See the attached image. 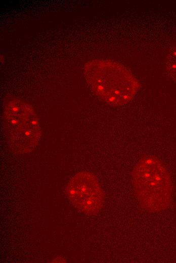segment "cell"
I'll list each match as a JSON object with an SVG mask.
<instances>
[{
  "mask_svg": "<svg viewBox=\"0 0 176 263\" xmlns=\"http://www.w3.org/2000/svg\"><path fill=\"white\" fill-rule=\"evenodd\" d=\"M83 73L94 94L112 106H122L129 102L141 86L128 69L113 60H91L84 65Z\"/></svg>",
  "mask_w": 176,
  "mask_h": 263,
  "instance_id": "cell-1",
  "label": "cell"
},
{
  "mask_svg": "<svg viewBox=\"0 0 176 263\" xmlns=\"http://www.w3.org/2000/svg\"><path fill=\"white\" fill-rule=\"evenodd\" d=\"M135 193L142 207L151 212L167 208L170 203L171 183L163 164L147 156L136 164L133 171Z\"/></svg>",
  "mask_w": 176,
  "mask_h": 263,
  "instance_id": "cell-2",
  "label": "cell"
},
{
  "mask_svg": "<svg viewBox=\"0 0 176 263\" xmlns=\"http://www.w3.org/2000/svg\"><path fill=\"white\" fill-rule=\"evenodd\" d=\"M3 121L8 144L14 153L34 150L41 137V128L32 106L18 98L8 96L4 101Z\"/></svg>",
  "mask_w": 176,
  "mask_h": 263,
  "instance_id": "cell-3",
  "label": "cell"
},
{
  "mask_svg": "<svg viewBox=\"0 0 176 263\" xmlns=\"http://www.w3.org/2000/svg\"><path fill=\"white\" fill-rule=\"evenodd\" d=\"M65 192L70 202L87 214H97L105 202V194L97 178L89 172L82 171L73 176Z\"/></svg>",
  "mask_w": 176,
  "mask_h": 263,
  "instance_id": "cell-4",
  "label": "cell"
},
{
  "mask_svg": "<svg viewBox=\"0 0 176 263\" xmlns=\"http://www.w3.org/2000/svg\"><path fill=\"white\" fill-rule=\"evenodd\" d=\"M165 66L169 75L176 83V46L168 51L166 57Z\"/></svg>",
  "mask_w": 176,
  "mask_h": 263,
  "instance_id": "cell-5",
  "label": "cell"
}]
</instances>
